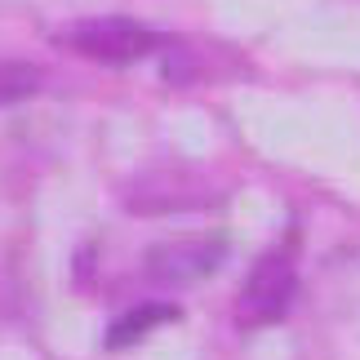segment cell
I'll return each instance as SVG.
<instances>
[{"mask_svg":"<svg viewBox=\"0 0 360 360\" xmlns=\"http://www.w3.org/2000/svg\"><path fill=\"white\" fill-rule=\"evenodd\" d=\"M294 294H298L294 254H289V249H267V254L254 262L249 281L240 285L236 321L245 329H262V325L285 321V311L294 307Z\"/></svg>","mask_w":360,"mask_h":360,"instance_id":"obj_1","label":"cell"},{"mask_svg":"<svg viewBox=\"0 0 360 360\" xmlns=\"http://www.w3.org/2000/svg\"><path fill=\"white\" fill-rule=\"evenodd\" d=\"M63 45H72L80 58L124 67V63L147 58V53L160 45V36L151 32V27L134 22V18H85V22H76V27L63 32Z\"/></svg>","mask_w":360,"mask_h":360,"instance_id":"obj_2","label":"cell"},{"mask_svg":"<svg viewBox=\"0 0 360 360\" xmlns=\"http://www.w3.org/2000/svg\"><path fill=\"white\" fill-rule=\"evenodd\" d=\"M210 200H218V191L210 178H200L196 169H151L124 191L129 214H174V210H205Z\"/></svg>","mask_w":360,"mask_h":360,"instance_id":"obj_3","label":"cell"},{"mask_svg":"<svg viewBox=\"0 0 360 360\" xmlns=\"http://www.w3.org/2000/svg\"><path fill=\"white\" fill-rule=\"evenodd\" d=\"M223 258H227L223 236H178L151 249L147 271L151 281H165V285H191V281H205Z\"/></svg>","mask_w":360,"mask_h":360,"instance_id":"obj_4","label":"cell"},{"mask_svg":"<svg viewBox=\"0 0 360 360\" xmlns=\"http://www.w3.org/2000/svg\"><path fill=\"white\" fill-rule=\"evenodd\" d=\"M165 321H178V307H174V302H147V307L124 311L120 321L107 329V347H112V352L129 347V342H138L143 334H151V329L165 325Z\"/></svg>","mask_w":360,"mask_h":360,"instance_id":"obj_5","label":"cell"},{"mask_svg":"<svg viewBox=\"0 0 360 360\" xmlns=\"http://www.w3.org/2000/svg\"><path fill=\"white\" fill-rule=\"evenodd\" d=\"M45 85V72L36 63H22V58H0V107H13L22 98L40 94Z\"/></svg>","mask_w":360,"mask_h":360,"instance_id":"obj_6","label":"cell"}]
</instances>
